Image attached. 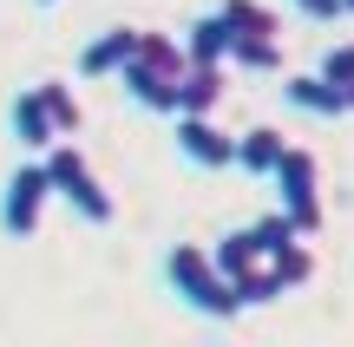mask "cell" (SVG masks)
Segmentation results:
<instances>
[{"label":"cell","mask_w":354,"mask_h":347,"mask_svg":"<svg viewBox=\"0 0 354 347\" xmlns=\"http://www.w3.org/2000/svg\"><path fill=\"white\" fill-rule=\"evenodd\" d=\"M216 269L236 282L243 308H256V301H276V295H289L295 282H308L315 256H308L302 230L276 210V217H256V223H243V230H230L223 243H216Z\"/></svg>","instance_id":"6da1fadb"},{"label":"cell","mask_w":354,"mask_h":347,"mask_svg":"<svg viewBox=\"0 0 354 347\" xmlns=\"http://www.w3.org/2000/svg\"><path fill=\"white\" fill-rule=\"evenodd\" d=\"M165 288L190 315H210V321H236L243 315L236 282L216 269V249H203V243H171L165 249Z\"/></svg>","instance_id":"7a4b0ae2"},{"label":"cell","mask_w":354,"mask_h":347,"mask_svg":"<svg viewBox=\"0 0 354 347\" xmlns=\"http://www.w3.org/2000/svg\"><path fill=\"white\" fill-rule=\"evenodd\" d=\"M184 72H190L184 46L165 39V33H145L138 52H131V66L118 72V86H125V99L145 105V112H177V86H184Z\"/></svg>","instance_id":"3957f363"},{"label":"cell","mask_w":354,"mask_h":347,"mask_svg":"<svg viewBox=\"0 0 354 347\" xmlns=\"http://www.w3.org/2000/svg\"><path fill=\"white\" fill-rule=\"evenodd\" d=\"M223 26H230V66L243 72H276L282 66V39H276V13L263 0H223Z\"/></svg>","instance_id":"277c9868"},{"label":"cell","mask_w":354,"mask_h":347,"mask_svg":"<svg viewBox=\"0 0 354 347\" xmlns=\"http://www.w3.org/2000/svg\"><path fill=\"white\" fill-rule=\"evenodd\" d=\"M46 177H53V197L59 204H73L86 223H112V190L99 184V170H92V157L79 151V144H53L46 151Z\"/></svg>","instance_id":"5b68a950"},{"label":"cell","mask_w":354,"mask_h":347,"mask_svg":"<svg viewBox=\"0 0 354 347\" xmlns=\"http://www.w3.org/2000/svg\"><path fill=\"white\" fill-rule=\"evenodd\" d=\"M269 184H276V197H282V217L302 236H315L322 230V164H315V151L289 144V157H282V170Z\"/></svg>","instance_id":"8992f818"},{"label":"cell","mask_w":354,"mask_h":347,"mask_svg":"<svg viewBox=\"0 0 354 347\" xmlns=\"http://www.w3.org/2000/svg\"><path fill=\"white\" fill-rule=\"evenodd\" d=\"M46 204H53L46 157H26V164L7 177V190H0V230H7L13 243H26V236L39 230V217H46Z\"/></svg>","instance_id":"52a82bcc"},{"label":"cell","mask_w":354,"mask_h":347,"mask_svg":"<svg viewBox=\"0 0 354 347\" xmlns=\"http://www.w3.org/2000/svg\"><path fill=\"white\" fill-rule=\"evenodd\" d=\"M177 151L197 170H230L236 164V138H230L216 118H190V112H177Z\"/></svg>","instance_id":"ba28073f"},{"label":"cell","mask_w":354,"mask_h":347,"mask_svg":"<svg viewBox=\"0 0 354 347\" xmlns=\"http://www.w3.org/2000/svg\"><path fill=\"white\" fill-rule=\"evenodd\" d=\"M7 125H13V144H20V151H33V157H46L53 144H66L59 125H53V112H46V99H39V86H26L20 99L7 105Z\"/></svg>","instance_id":"9c48e42d"},{"label":"cell","mask_w":354,"mask_h":347,"mask_svg":"<svg viewBox=\"0 0 354 347\" xmlns=\"http://www.w3.org/2000/svg\"><path fill=\"white\" fill-rule=\"evenodd\" d=\"M138 39H145V26H105V33L79 52V72L86 79H118L131 66V52H138Z\"/></svg>","instance_id":"30bf717a"},{"label":"cell","mask_w":354,"mask_h":347,"mask_svg":"<svg viewBox=\"0 0 354 347\" xmlns=\"http://www.w3.org/2000/svg\"><path fill=\"white\" fill-rule=\"evenodd\" d=\"M282 157H289V138H282L276 125H250V131H236V164L250 170V177H276Z\"/></svg>","instance_id":"8fae6325"},{"label":"cell","mask_w":354,"mask_h":347,"mask_svg":"<svg viewBox=\"0 0 354 347\" xmlns=\"http://www.w3.org/2000/svg\"><path fill=\"white\" fill-rule=\"evenodd\" d=\"M184 59L190 66H230V26H223V13H197L190 20V33H184Z\"/></svg>","instance_id":"7c38bea8"},{"label":"cell","mask_w":354,"mask_h":347,"mask_svg":"<svg viewBox=\"0 0 354 347\" xmlns=\"http://www.w3.org/2000/svg\"><path fill=\"white\" fill-rule=\"evenodd\" d=\"M282 99H289L295 112H308V118H348L342 92H335V86H328L322 72H295L289 86H282Z\"/></svg>","instance_id":"4fadbf2b"},{"label":"cell","mask_w":354,"mask_h":347,"mask_svg":"<svg viewBox=\"0 0 354 347\" xmlns=\"http://www.w3.org/2000/svg\"><path fill=\"white\" fill-rule=\"evenodd\" d=\"M216 105H223V66H190L184 86H177V112L216 118Z\"/></svg>","instance_id":"5bb4252c"},{"label":"cell","mask_w":354,"mask_h":347,"mask_svg":"<svg viewBox=\"0 0 354 347\" xmlns=\"http://www.w3.org/2000/svg\"><path fill=\"white\" fill-rule=\"evenodd\" d=\"M39 99H46V112H53V125H59V138H73V131L86 125V112H79V99H73V86H66V79H39Z\"/></svg>","instance_id":"9a60e30c"},{"label":"cell","mask_w":354,"mask_h":347,"mask_svg":"<svg viewBox=\"0 0 354 347\" xmlns=\"http://www.w3.org/2000/svg\"><path fill=\"white\" fill-rule=\"evenodd\" d=\"M315 72L328 79L335 92H342V105L354 112V39H342V46H328V52H322V66H315Z\"/></svg>","instance_id":"2e32d148"},{"label":"cell","mask_w":354,"mask_h":347,"mask_svg":"<svg viewBox=\"0 0 354 347\" xmlns=\"http://www.w3.org/2000/svg\"><path fill=\"white\" fill-rule=\"evenodd\" d=\"M295 7H302L308 20H342V13H348L342 0H295Z\"/></svg>","instance_id":"e0dca14e"},{"label":"cell","mask_w":354,"mask_h":347,"mask_svg":"<svg viewBox=\"0 0 354 347\" xmlns=\"http://www.w3.org/2000/svg\"><path fill=\"white\" fill-rule=\"evenodd\" d=\"M342 7H348V20H354V0H342Z\"/></svg>","instance_id":"ac0fdd59"},{"label":"cell","mask_w":354,"mask_h":347,"mask_svg":"<svg viewBox=\"0 0 354 347\" xmlns=\"http://www.w3.org/2000/svg\"><path fill=\"white\" fill-rule=\"evenodd\" d=\"M39 7H53V0H39Z\"/></svg>","instance_id":"d6986e66"}]
</instances>
